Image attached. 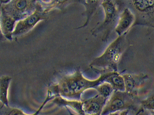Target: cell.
I'll list each match as a JSON object with an SVG mask.
<instances>
[{"label": "cell", "mask_w": 154, "mask_h": 115, "mask_svg": "<svg viewBox=\"0 0 154 115\" xmlns=\"http://www.w3.org/2000/svg\"><path fill=\"white\" fill-rule=\"evenodd\" d=\"M135 16L131 9L126 7L119 13L117 25L114 28V31L118 37L122 36L128 33L135 22Z\"/></svg>", "instance_id": "obj_8"}, {"label": "cell", "mask_w": 154, "mask_h": 115, "mask_svg": "<svg viewBox=\"0 0 154 115\" xmlns=\"http://www.w3.org/2000/svg\"><path fill=\"white\" fill-rule=\"evenodd\" d=\"M95 90L98 92V94L107 99L114 90L112 86L107 81H104L102 83L99 84Z\"/></svg>", "instance_id": "obj_16"}, {"label": "cell", "mask_w": 154, "mask_h": 115, "mask_svg": "<svg viewBox=\"0 0 154 115\" xmlns=\"http://www.w3.org/2000/svg\"><path fill=\"white\" fill-rule=\"evenodd\" d=\"M12 78L9 75L0 77V105H9L8 90Z\"/></svg>", "instance_id": "obj_13"}, {"label": "cell", "mask_w": 154, "mask_h": 115, "mask_svg": "<svg viewBox=\"0 0 154 115\" xmlns=\"http://www.w3.org/2000/svg\"><path fill=\"white\" fill-rule=\"evenodd\" d=\"M153 28H154V26H153Z\"/></svg>", "instance_id": "obj_21"}, {"label": "cell", "mask_w": 154, "mask_h": 115, "mask_svg": "<svg viewBox=\"0 0 154 115\" xmlns=\"http://www.w3.org/2000/svg\"><path fill=\"white\" fill-rule=\"evenodd\" d=\"M105 81L109 83L112 86L114 90L125 91V83L124 79L122 75L120 74L118 72H113L109 78L105 80Z\"/></svg>", "instance_id": "obj_14"}, {"label": "cell", "mask_w": 154, "mask_h": 115, "mask_svg": "<svg viewBox=\"0 0 154 115\" xmlns=\"http://www.w3.org/2000/svg\"><path fill=\"white\" fill-rule=\"evenodd\" d=\"M130 2L139 13L149 16L154 13V0H134Z\"/></svg>", "instance_id": "obj_12"}, {"label": "cell", "mask_w": 154, "mask_h": 115, "mask_svg": "<svg viewBox=\"0 0 154 115\" xmlns=\"http://www.w3.org/2000/svg\"><path fill=\"white\" fill-rule=\"evenodd\" d=\"M0 8H1V7H0ZM6 39L5 38L3 33L2 32V30H1V26H0V42H3V41H5Z\"/></svg>", "instance_id": "obj_18"}, {"label": "cell", "mask_w": 154, "mask_h": 115, "mask_svg": "<svg viewBox=\"0 0 154 115\" xmlns=\"http://www.w3.org/2000/svg\"><path fill=\"white\" fill-rule=\"evenodd\" d=\"M141 103L144 108L147 109H154V96H152L150 98H148L145 100H143Z\"/></svg>", "instance_id": "obj_17"}, {"label": "cell", "mask_w": 154, "mask_h": 115, "mask_svg": "<svg viewBox=\"0 0 154 115\" xmlns=\"http://www.w3.org/2000/svg\"><path fill=\"white\" fill-rule=\"evenodd\" d=\"M54 99V97L53 96L48 93H46V97L41 105V106L38 108V109L34 113L32 114H26L22 109L17 108H13L10 106V105H8V106H6V105H0V115H38V114L42 111L43 108L45 107V105L48 102L50 101V100H52Z\"/></svg>", "instance_id": "obj_10"}, {"label": "cell", "mask_w": 154, "mask_h": 115, "mask_svg": "<svg viewBox=\"0 0 154 115\" xmlns=\"http://www.w3.org/2000/svg\"><path fill=\"white\" fill-rule=\"evenodd\" d=\"M16 23L17 21L15 19L0 10V26H1L2 32L6 40H12L14 38L13 33Z\"/></svg>", "instance_id": "obj_9"}, {"label": "cell", "mask_w": 154, "mask_h": 115, "mask_svg": "<svg viewBox=\"0 0 154 115\" xmlns=\"http://www.w3.org/2000/svg\"><path fill=\"white\" fill-rule=\"evenodd\" d=\"M127 34L128 33L118 37L110 43L102 55L91 61L89 68L101 74L118 72V65L127 49Z\"/></svg>", "instance_id": "obj_2"}, {"label": "cell", "mask_w": 154, "mask_h": 115, "mask_svg": "<svg viewBox=\"0 0 154 115\" xmlns=\"http://www.w3.org/2000/svg\"><path fill=\"white\" fill-rule=\"evenodd\" d=\"M102 1H80L83 5L85 7V11L82 15L85 17V21L83 25L77 28V30L82 29L86 27L89 25V23L92 18L94 13L96 12V10L101 5Z\"/></svg>", "instance_id": "obj_11"}, {"label": "cell", "mask_w": 154, "mask_h": 115, "mask_svg": "<svg viewBox=\"0 0 154 115\" xmlns=\"http://www.w3.org/2000/svg\"><path fill=\"white\" fill-rule=\"evenodd\" d=\"M50 12L49 10L43 6L40 1H37L35 10L25 19L17 22L13 33V37L26 34L33 30L38 22L47 20Z\"/></svg>", "instance_id": "obj_4"}, {"label": "cell", "mask_w": 154, "mask_h": 115, "mask_svg": "<svg viewBox=\"0 0 154 115\" xmlns=\"http://www.w3.org/2000/svg\"><path fill=\"white\" fill-rule=\"evenodd\" d=\"M113 72L101 74L98 78L91 80L85 78L80 69L73 73L62 74L57 82L48 86L47 93L56 97L70 100H81L82 93L89 89H95L102 83Z\"/></svg>", "instance_id": "obj_1"}, {"label": "cell", "mask_w": 154, "mask_h": 115, "mask_svg": "<svg viewBox=\"0 0 154 115\" xmlns=\"http://www.w3.org/2000/svg\"><path fill=\"white\" fill-rule=\"evenodd\" d=\"M152 115H154V113H153V114H152Z\"/></svg>", "instance_id": "obj_20"}, {"label": "cell", "mask_w": 154, "mask_h": 115, "mask_svg": "<svg viewBox=\"0 0 154 115\" xmlns=\"http://www.w3.org/2000/svg\"><path fill=\"white\" fill-rule=\"evenodd\" d=\"M101 6L103 8L105 13L104 20L102 23L98 26L92 29L91 33L92 35H96L101 32H103V35L102 40L103 42L107 41L112 30L117 24L119 16V5L117 1L111 0H105L102 1Z\"/></svg>", "instance_id": "obj_3"}, {"label": "cell", "mask_w": 154, "mask_h": 115, "mask_svg": "<svg viewBox=\"0 0 154 115\" xmlns=\"http://www.w3.org/2000/svg\"><path fill=\"white\" fill-rule=\"evenodd\" d=\"M138 102V96L124 91L114 90L108 98L101 115H107L110 113L118 112L120 110L133 107Z\"/></svg>", "instance_id": "obj_5"}, {"label": "cell", "mask_w": 154, "mask_h": 115, "mask_svg": "<svg viewBox=\"0 0 154 115\" xmlns=\"http://www.w3.org/2000/svg\"><path fill=\"white\" fill-rule=\"evenodd\" d=\"M122 75L124 79L125 92L137 96L139 91L144 87L147 80L149 79L148 75L143 74H125Z\"/></svg>", "instance_id": "obj_7"}, {"label": "cell", "mask_w": 154, "mask_h": 115, "mask_svg": "<svg viewBox=\"0 0 154 115\" xmlns=\"http://www.w3.org/2000/svg\"><path fill=\"white\" fill-rule=\"evenodd\" d=\"M40 1L42 5L49 10L50 12L56 9L62 10L69 4L73 2L71 1H59V0H57V1L56 0H51H51H47V1L41 0Z\"/></svg>", "instance_id": "obj_15"}, {"label": "cell", "mask_w": 154, "mask_h": 115, "mask_svg": "<svg viewBox=\"0 0 154 115\" xmlns=\"http://www.w3.org/2000/svg\"><path fill=\"white\" fill-rule=\"evenodd\" d=\"M3 3V1H0V7H1V6H2V4Z\"/></svg>", "instance_id": "obj_19"}, {"label": "cell", "mask_w": 154, "mask_h": 115, "mask_svg": "<svg viewBox=\"0 0 154 115\" xmlns=\"http://www.w3.org/2000/svg\"><path fill=\"white\" fill-rule=\"evenodd\" d=\"M36 6V0H12L3 1L0 10L18 22L31 14Z\"/></svg>", "instance_id": "obj_6"}]
</instances>
